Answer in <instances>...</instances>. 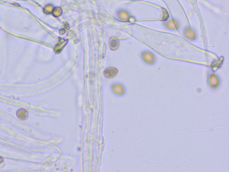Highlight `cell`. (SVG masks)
Masks as SVG:
<instances>
[{
  "instance_id": "7a4b0ae2",
  "label": "cell",
  "mask_w": 229,
  "mask_h": 172,
  "mask_svg": "<svg viewBox=\"0 0 229 172\" xmlns=\"http://www.w3.org/2000/svg\"><path fill=\"white\" fill-rule=\"evenodd\" d=\"M16 115L17 118L21 121H25L28 118V112L24 108H20L18 110Z\"/></svg>"
},
{
  "instance_id": "6da1fadb",
  "label": "cell",
  "mask_w": 229,
  "mask_h": 172,
  "mask_svg": "<svg viewBox=\"0 0 229 172\" xmlns=\"http://www.w3.org/2000/svg\"><path fill=\"white\" fill-rule=\"evenodd\" d=\"M118 72L117 68L114 67H109L106 68L104 71V75L109 79H111L116 76Z\"/></svg>"
},
{
  "instance_id": "3957f363",
  "label": "cell",
  "mask_w": 229,
  "mask_h": 172,
  "mask_svg": "<svg viewBox=\"0 0 229 172\" xmlns=\"http://www.w3.org/2000/svg\"><path fill=\"white\" fill-rule=\"evenodd\" d=\"M119 42L116 39H113L110 42V48L112 50H115L118 48Z\"/></svg>"
},
{
  "instance_id": "277c9868",
  "label": "cell",
  "mask_w": 229,
  "mask_h": 172,
  "mask_svg": "<svg viewBox=\"0 0 229 172\" xmlns=\"http://www.w3.org/2000/svg\"><path fill=\"white\" fill-rule=\"evenodd\" d=\"M53 15L55 17H59L62 14V9L60 7H57L54 8L53 11Z\"/></svg>"
},
{
  "instance_id": "5b68a950",
  "label": "cell",
  "mask_w": 229,
  "mask_h": 172,
  "mask_svg": "<svg viewBox=\"0 0 229 172\" xmlns=\"http://www.w3.org/2000/svg\"><path fill=\"white\" fill-rule=\"evenodd\" d=\"M54 9L53 6L52 5H47L44 8V12L47 15L50 14L53 12V11Z\"/></svg>"
}]
</instances>
